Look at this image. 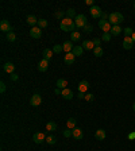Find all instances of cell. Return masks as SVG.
Returning a JSON list of instances; mask_svg holds the SVG:
<instances>
[{"label": "cell", "instance_id": "cell-38", "mask_svg": "<svg viewBox=\"0 0 135 151\" xmlns=\"http://www.w3.org/2000/svg\"><path fill=\"white\" fill-rule=\"evenodd\" d=\"M93 43H95V47L100 46V45H101V39L100 38H95V39H93Z\"/></svg>", "mask_w": 135, "mask_h": 151}, {"label": "cell", "instance_id": "cell-34", "mask_svg": "<svg viewBox=\"0 0 135 151\" xmlns=\"http://www.w3.org/2000/svg\"><path fill=\"white\" fill-rule=\"evenodd\" d=\"M85 101H93L95 100V94H92V93H85Z\"/></svg>", "mask_w": 135, "mask_h": 151}, {"label": "cell", "instance_id": "cell-21", "mask_svg": "<svg viewBox=\"0 0 135 151\" xmlns=\"http://www.w3.org/2000/svg\"><path fill=\"white\" fill-rule=\"evenodd\" d=\"M27 24L31 27H35V24H38V19L34 15H28L27 16Z\"/></svg>", "mask_w": 135, "mask_h": 151}, {"label": "cell", "instance_id": "cell-23", "mask_svg": "<svg viewBox=\"0 0 135 151\" xmlns=\"http://www.w3.org/2000/svg\"><path fill=\"white\" fill-rule=\"evenodd\" d=\"M72 53H73L76 57H81V55L84 54V49H82L81 46H74L73 50H72Z\"/></svg>", "mask_w": 135, "mask_h": 151}, {"label": "cell", "instance_id": "cell-31", "mask_svg": "<svg viewBox=\"0 0 135 151\" xmlns=\"http://www.w3.org/2000/svg\"><path fill=\"white\" fill-rule=\"evenodd\" d=\"M111 38H112L111 32H103V37H101V41H103V42H109V41H111Z\"/></svg>", "mask_w": 135, "mask_h": 151}, {"label": "cell", "instance_id": "cell-2", "mask_svg": "<svg viewBox=\"0 0 135 151\" xmlns=\"http://www.w3.org/2000/svg\"><path fill=\"white\" fill-rule=\"evenodd\" d=\"M123 20H124V18L120 12H112V14H109V19H108V22H109L112 26H119Z\"/></svg>", "mask_w": 135, "mask_h": 151}, {"label": "cell", "instance_id": "cell-43", "mask_svg": "<svg viewBox=\"0 0 135 151\" xmlns=\"http://www.w3.org/2000/svg\"><path fill=\"white\" fill-rule=\"evenodd\" d=\"M77 97H78V99H85V93H81V92H78Z\"/></svg>", "mask_w": 135, "mask_h": 151}, {"label": "cell", "instance_id": "cell-49", "mask_svg": "<svg viewBox=\"0 0 135 151\" xmlns=\"http://www.w3.org/2000/svg\"><path fill=\"white\" fill-rule=\"evenodd\" d=\"M132 109H134V112H135V103H134V105H132Z\"/></svg>", "mask_w": 135, "mask_h": 151}, {"label": "cell", "instance_id": "cell-4", "mask_svg": "<svg viewBox=\"0 0 135 151\" xmlns=\"http://www.w3.org/2000/svg\"><path fill=\"white\" fill-rule=\"evenodd\" d=\"M99 28H100L103 32H109L112 28V24L108 22V20H100L99 22Z\"/></svg>", "mask_w": 135, "mask_h": 151}, {"label": "cell", "instance_id": "cell-30", "mask_svg": "<svg viewBox=\"0 0 135 151\" xmlns=\"http://www.w3.org/2000/svg\"><path fill=\"white\" fill-rule=\"evenodd\" d=\"M6 38H7L8 42H15V39H16V35L15 32H8V34H6Z\"/></svg>", "mask_w": 135, "mask_h": 151}, {"label": "cell", "instance_id": "cell-36", "mask_svg": "<svg viewBox=\"0 0 135 151\" xmlns=\"http://www.w3.org/2000/svg\"><path fill=\"white\" fill-rule=\"evenodd\" d=\"M46 142H47V143H49V144H55V142H57V139H55V138H54V136H47V138H46Z\"/></svg>", "mask_w": 135, "mask_h": 151}, {"label": "cell", "instance_id": "cell-20", "mask_svg": "<svg viewBox=\"0 0 135 151\" xmlns=\"http://www.w3.org/2000/svg\"><path fill=\"white\" fill-rule=\"evenodd\" d=\"M111 35L112 37H118V35H120L122 32H123V30H122V27L120 26H112V28H111Z\"/></svg>", "mask_w": 135, "mask_h": 151}, {"label": "cell", "instance_id": "cell-19", "mask_svg": "<svg viewBox=\"0 0 135 151\" xmlns=\"http://www.w3.org/2000/svg\"><path fill=\"white\" fill-rule=\"evenodd\" d=\"M55 85H57V88L58 89H65V88H68V81H66L65 78H58L57 80V84H55Z\"/></svg>", "mask_w": 135, "mask_h": 151}, {"label": "cell", "instance_id": "cell-10", "mask_svg": "<svg viewBox=\"0 0 135 151\" xmlns=\"http://www.w3.org/2000/svg\"><path fill=\"white\" fill-rule=\"evenodd\" d=\"M74 59H76V55H74L72 51H70V53H66L65 57H64V62H65V65H73Z\"/></svg>", "mask_w": 135, "mask_h": 151}, {"label": "cell", "instance_id": "cell-13", "mask_svg": "<svg viewBox=\"0 0 135 151\" xmlns=\"http://www.w3.org/2000/svg\"><path fill=\"white\" fill-rule=\"evenodd\" d=\"M61 96L65 99V100H72L73 99V90L72 89H69V88H65V89H62V92H61Z\"/></svg>", "mask_w": 135, "mask_h": 151}, {"label": "cell", "instance_id": "cell-41", "mask_svg": "<svg viewBox=\"0 0 135 151\" xmlns=\"http://www.w3.org/2000/svg\"><path fill=\"white\" fill-rule=\"evenodd\" d=\"M84 32H92V26L91 24H87L84 27Z\"/></svg>", "mask_w": 135, "mask_h": 151}, {"label": "cell", "instance_id": "cell-48", "mask_svg": "<svg viewBox=\"0 0 135 151\" xmlns=\"http://www.w3.org/2000/svg\"><path fill=\"white\" fill-rule=\"evenodd\" d=\"M131 38H132V41H134V43H135V31L132 32V37H131Z\"/></svg>", "mask_w": 135, "mask_h": 151}, {"label": "cell", "instance_id": "cell-39", "mask_svg": "<svg viewBox=\"0 0 135 151\" xmlns=\"http://www.w3.org/2000/svg\"><path fill=\"white\" fill-rule=\"evenodd\" d=\"M64 136H65V138H69V136H72V130H69V128H68V130H65V131H64Z\"/></svg>", "mask_w": 135, "mask_h": 151}, {"label": "cell", "instance_id": "cell-11", "mask_svg": "<svg viewBox=\"0 0 135 151\" xmlns=\"http://www.w3.org/2000/svg\"><path fill=\"white\" fill-rule=\"evenodd\" d=\"M33 140H34L37 144H41L46 140V136H45V134H42V132H37V134H34V136H33Z\"/></svg>", "mask_w": 135, "mask_h": 151}, {"label": "cell", "instance_id": "cell-7", "mask_svg": "<svg viewBox=\"0 0 135 151\" xmlns=\"http://www.w3.org/2000/svg\"><path fill=\"white\" fill-rule=\"evenodd\" d=\"M41 103H42V97H41V94H38V93L33 94V97L30 99V104L33 105V107H38V105H41Z\"/></svg>", "mask_w": 135, "mask_h": 151}, {"label": "cell", "instance_id": "cell-37", "mask_svg": "<svg viewBox=\"0 0 135 151\" xmlns=\"http://www.w3.org/2000/svg\"><path fill=\"white\" fill-rule=\"evenodd\" d=\"M55 18H58V19H64V12L62 11H57L55 12Z\"/></svg>", "mask_w": 135, "mask_h": 151}, {"label": "cell", "instance_id": "cell-15", "mask_svg": "<svg viewBox=\"0 0 135 151\" xmlns=\"http://www.w3.org/2000/svg\"><path fill=\"white\" fill-rule=\"evenodd\" d=\"M49 69V61L47 59H41L39 61V63H38V70L39 72H46V70Z\"/></svg>", "mask_w": 135, "mask_h": 151}, {"label": "cell", "instance_id": "cell-35", "mask_svg": "<svg viewBox=\"0 0 135 151\" xmlns=\"http://www.w3.org/2000/svg\"><path fill=\"white\" fill-rule=\"evenodd\" d=\"M62 50H64V49H62V45H54L53 53H61Z\"/></svg>", "mask_w": 135, "mask_h": 151}, {"label": "cell", "instance_id": "cell-26", "mask_svg": "<svg viewBox=\"0 0 135 151\" xmlns=\"http://www.w3.org/2000/svg\"><path fill=\"white\" fill-rule=\"evenodd\" d=\"M76 16H77V14H76V10L74 8H69L68 11H66V18H69V19H76Z\"/></svg>", "mask_w": 135, "mask_h": 151}, {"label": "cell", "instance_id": "cell-1", "mask_svg": "<svg viewBox=\"0 0 135 151\" xmlns=\"http://www.w3.org/2000/svg\"><path fill=\"white\" fill-rule=\"evenodd\" d=\"M60 27H61L62 31H66V32H73L76 31V23H74L73 19H69V18H64V19L60 22Z\"/></svg>", "mask_w": 135, "mask_h": 151}, {"label": "cell", "instance_id": "cell-28", "mask_svg": "<svg viewBox=\"0 0 135 151\" xmlns=\"http://www.w3.org/2000/svg\"><path fill=\"white\" fill-rule=\"evenodd\" d=\"M46 130L50 132H54L55 130H57V124L54 123V121H49V123L46 124Z\"/></svg>", "mask_w": 135, "mask_h": 151}, {"label": "cell", "instance_id": "cell-14", "mask_svg": "<svg viewBox=\"0 0 135 151\" xmlns=\"http://www.w3.org/2000/svg\"><path fill=\"white\" fill-rule=\"evenodd\" d=\"M3 70L8 74H14V70H15V65L12 62H6L3 66Z\"/></svg>", "mask_w": 135, "mask_h": 151}, {"label": "cell", "instance_id": "cell-9", "mask_svg": "<svg viewBox=\"0 0 135 151\" xmlns=\"http://www.w3.org/2000/svg\"><path fill=\"white\" fill-rule=\"evenodd\" d=\"M0 30L3 31V32H6V34L11 32V24H10V22L6 19L1 20V22H0Z\"/></svg>", "mask_w": 135, "mask_h": 151}, {"label": "cell", "instance_id": "cell-6", "mask_svg": "<svg viewBox=\"0 0 135 151\" xmlns=\"http://www.w3.org/2000/svg\"><path fill=\"white\" fill-rule=\"evenodd\" d=\"M89 12H91L92 18H101V14H103V11H101V8L99 7V6H93V7H91Z\"/></svg>", "mask_w": 135, "mask_h": 151}, {"label": "cell", "instance_id": "cell-46", "mask_svg": "<svg viewBox=\"0 0 135 151\" xmlns=\"http://www.w3.org/2000/svg\"><path fill=\"white\" fill-rule=\"evenodd\" d=\"M11 80L12 81H16V80H18V76H16V74H11Z\"/></svg>", "mask_w": 135, "mask_h": 151}, {"label": "cell", "instance_id": "cell-47", "mask_svg": "<svg viewBox=\"0 0 135 151\" xmlns=\"http://www.w3.org/2000/svg\"><path fill=\"white\" fill-rule=\"evenodd\" d=\"M61 92H62V90H61V89H58V88H57L55 90H54V93H55V94H61Z\"/></svg>", "mask_w": 135, "mask_h": 151}, {"label": "cell", "instance_id": "cell-29", "mask_svg": "<svg viewBox=\"0 0 135 151\" xmlns=\"http://www.w3.org/2000/svg\"><path fill=\"white\" fill-rule=\"evenodd\" d=\"M93 54H95V57H101L103 55V49H101V46H97V47H95L93 49Z\"/></svg>", "mask_w": 135, "mask_h": 151}, {"label": "cell", "instance_id": "cell-33", "mask_svg": "<svg viewBox=\"0 0 135 151\" xmlns=\"http://www.w3.org/2000/svg\"><path fill=\"white\" fill-rule=\"evenodd\" d=\"M38 27L39 28L47 27V20L46 19H38Z\"/></svg>", "mask_w": 135, "mask_h": 151}, {"label": "cell", "instance_id": "cell-3", "mask_svg": "<svg viewBox=\"0 0 135 151\" xmlns=\"http://www.w3.org/2000/svg\"><path fill=\"white\" fill-rule=\"evenodd\" d=\"M74 23H76V27L77 28H84L85 26H87V16L84 15V14H78L77 16H76V19H74Z\"/></svg>", "mask_w": 135, "mask_h": 151}, {"label": "cell", "instance_id": "cell-8", "mask_svg": "<svg viewBox=\"0 0 135 151\" xmlns=\"http://www.w3.org/2000/svg\"><path fill=\"white\" fill-rule=\"evenodd\" d=\"M72 136H73L76 140H81L82 138H84V132H82V130H81V128L76 127V128H73V130H72Z\"/></svg>", "mask_w": 135, "mask_h": 151}, {"label": "cell", "instance_id": "cell-32", "mask_svg": "<svg viewBox=\"0 0 135 151\" xmlns=\"http://www.w3.org/2000/svg\"><path fill=\"white\" fill-rule=\"evenodd\" d=\"M132 32H134V31H132V28H131V27H126V28L123 30L124 38H126V37H132Z\"/></svg>", "mask_w": 135, "mask_h": 151}, {"label": "cell", "instance_id": "cell-16", "mask_svg": "<svg viewBox=\"0 0 135 151\" xmlns=\"http://www.w3.org/2000/svg\"><path fill=\"white\" fill-rule=\"evenodd\" d=\"M88 88H89V82L87 81V80H82V81H80V84H78V92L85 93L87 90H88Z\"/></svg>", "mask_w": 135, "mask_h": 151}, {"label": "cell", "instance_id": "cell-40", "mask_svg": "<svg viewBox=\"0 0 135 151\" xmlns=\"http://www.w3.org/2000/svg\"><path fill=\"white\" fill-rule=\"evenodd\" d=\"M6 89H7V86H6V84L1 81V82H0V92L4 93V92H6Z\"/></svg>", "mask_w": 135, "mask_h": 151}, {"label": "cell", "instance_id": "cell-42", "mask_svg": "<svg viewBox=\"0 0 135 151\" xmlns=\"http://www.w3.org/2000/svg\"><path fill=\"white\" fill-rule=\"evenodd\" d=\"M108 19H109V15L105 14V12H103V14H101V20H108Z\"/></svg>", "mask_w": 135, "mask_h": 151}, {"label": "cell", "instance_id": "cell-17", "mask_svg": "<svg viewBox=\"0 0 135 151\" xmlns=\"http://www.w3.org/2000/svg\"><path fill=\"white\" fill-rule=\"evenodd\" d=\"M73 42L72 41H65V42L62 43V49H64V51L65 53H70V51L73 50Z\"/></svg>", "mask_w": 135, "mask_h": 151}, {"label": "cell", "instance_id": "cell-45", "mask_svg": "<svg viewBox=\"0 0 135 151\" xmlns=\"http://www.w3.org/2000/svg\"><path fill=\"white\" fill-rule=\"evenodd\" d=\"M128 139H135V132H131V134H130V135H128Z\"/></svg>", "mask_w": 135, "mask_h": 151}, {"label": "cell", "instance_id": "cell-44", "mask_svg": "<svg viewBox=\"0 0 135 151\" xmlns=\"http://www.w3.org/2000/svg\"><path fill=\"white\" fill-rule=\"evenodd\" d=\"M85 4H88V6H91V7H93V6H95L92 0H87V1H85Z\"/></svg>", "mask_w": 135, "mask_h": 151}, {"label": "cell", "instance_id": "cell-24", "mask_svg": "<svg viewBox=\"0 0 135 151\" xmlns=\"http://www.w3.org/2000/svg\"><path fill=\"white\" fill-rule=\"evenodd\" d=\"M95 136H96L97 140H104L105 139V131L104 130H97L95 132Z\"/></svg>", "mask_w": 135, "mask_h": 151}, {"label": "cell", "instance_id": "cell-18", "mask_svg": "<svg viewBox=\"0 0 135 151\" xmlns=\"http://www.w3.org/2000/svg\"><path fill=\"white\" fill-rule=\"evenodd\" d=\"M81 47L84 49V50H93L95 49V43H93V41H84L82 42V45H81Z\"/></svg>", "mask_w": 135, "mask_h": 151}, {"label": "cell", "instance_id": "cell-22", "mask_svg": "<svg viewBox=\"0 0 135 151\" xmlns=\"http://www.w3.org/2000/svg\"><path fill=\"white\" fill-rule=\"evenodd\" d=\"M80 39H81V34L78 32V31H73V32L70 34V41H72L73 43L80 42Z\"/></svg>", "mask_w": 135, "mask_h": 151}, {"label": "cell", "instance_id": "cell-50", "mask_svg": "<svg viewBox=\"0 0 135 151\" xmlns=\"http://www.w3.org/2000/svg\"><path fill=\"white\" fill-rule=\"evenodd\" d=\"M134 8H135V3H134Z\"/></svg>", "mask_w": 135, "mask_h": 151}, {"label": "cell", "instance_id": "cell-25", "mask_svg": "<svg viewBox=\"0 0 135 151\" xmlns=\"http://www.w3.org/2000/svg\"><path fill=\"white\" fill-rule=\"evenodd\" d=\"M42 54H43V58L49 61V59H51V57H53L54 53H53V50H50V49H45Z\"/></svg>", "mask_w": 135, "mask_h": 151}, {"label": "cell", "instance_id": "cell-5", "mask_svg": "<svg viewBox=\"0 0 135 151\" xmlns=\"http://www.w3.org/2000/svg\"><path fill=\"white\" fill-rule=\"evenodd\" d=\"M30 37L34 39H39L41 37H42V30L38 27V26H35V27H33L30 30Z\"/></svg>", "mask_w": 135, "mask_h": 151}, {"label": "cell", "instance_id": "cell-12", "mask_svg": "<svg viewBox=\"0 0 135 151\" xmlns=\"http://www.w3.org/2000/svg\"><path fill=\"white\" fill-rule=\"evenodd\" d=\"M132 46H134V41H132V38L131 37H126V38L123 39V49L130 50V49H132Z\"/></svg>", "mask_w": 135, "mask_h": 151}, {"label": "cell", "instance_id": "cell-27", "mask_svg": "<svg viewBox=\"0 0 135 151\" xmlns=\"http://www.w3.org/2000/svg\"><path fill=\"white\" fill-rule=\"evenodd\" d=\"M76 119H73V117H70V119H68V121H66V125H68V128L69 130H73V128H76Z\"/></svg>", "mask_w": 135, "mask_h": 151}]
</instances>
